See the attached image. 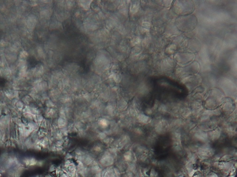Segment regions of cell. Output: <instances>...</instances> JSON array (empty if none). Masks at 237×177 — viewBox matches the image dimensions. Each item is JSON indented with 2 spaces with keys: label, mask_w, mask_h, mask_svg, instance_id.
Here are the masks:
<instances>
[{
  "label": "cell",
  "mask_w": 237,
  "mask_h": 177,
  "mask_svg": "<svg viewBox=\"0 0 237 177\" xmlns=\"http://www.w3.org/2000/svg\"><path fill=\"white\" fill-rule=\"evenodd\" d=\"M28 56V53H27V52H25V51H22V52L20 53V58H22V60L23 59H24V58H25L26 57H27Z\"/></svg>",
  "instance_id": "6da1fadb"
}]
</instances>
